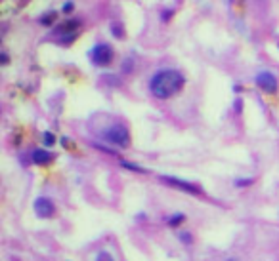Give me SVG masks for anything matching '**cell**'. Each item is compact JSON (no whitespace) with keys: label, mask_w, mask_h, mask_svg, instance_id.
<instances>
[{"label":"cell","mask_w":279,"mask_h":261,"mask_svg":"<svg viewBox=\"0 0 279 261\" xmlns=\"http://www.w3.org/2000/svg\"><path fill=\"white\" fill-rule=\"evenodd\" d=\"M111 31H113V35H115L117 38H122V37H124V29H120L119 23H113V25H111Z\"/></svg>","instance_id":"obj_13"},{"label":"cell","mask_w":279,"mask_h":261,"mask_svg":"<svg viewBox=\"0 0 279 261\" xmlns=\"http://www.w3.org/2000/svg\"><path fill=\"white\" fill-rule=\"evenodd\" d=\"M113 57H115V52H113V46H111V44L100 42L90 50V61H92L96 67L111 65Z\"/></svg>","instance_id":"obj_3"},{"label":"cell","mask_w":279,"mask_h":261,"mask_svg":"<svg viewBox=\"0 0 279 261\" xmlns=\"http://www.w3.org/2000/svg\"><path fill=\"white\" fill-rule=\"evenodd\" d=\"M180 240H182V242H186L187 246H189V244H191V242H193V237H191V235H189V233H187V231H184V233H182V235H180Z\"/></svg>","instance_id":"obj_16"},{"label":"cell","mask_w":279,"mask_h":261,"mask_svg":"<svg viewBox=\"0 0 279 261\" xmlns=\"http://www.w3.org/2000/svg\"><path fill=\"white\" fill-rule=\"evenodd\" d=\"M80 27V19H67V21H63L60 27H56L54 31H52V35L54 37H58L60 38V44H71L79 35H77V29Z\"/></svg>","instance_id":"obj_4"},{"label":"cell","mask_w":279,"mask_h":261,"mask_svg":"<svg viewBox=\"0 0 279 261\" xmlns=\"http://www.w3.org/2000/svg\"><path fill=\"white\" fill-rule=\"evenodd\" d=\"M161 181L178 189V191H184V193H189V195H201V187L191 183V181H186V179H180V177H172V175H161Z\"/></svg>","instance_id":"obj_5"},{"label":"cell","mask_w":279,"mask_h":261,"mask_svg":"<svg viewBox=\"0 0 279 261\" xmlns=\"http://www.w3.org/2000/svg\"><path fill=\"white\" fill-rule=\"evenodd\" d=\"M63 10H65V12H71V10H73V4H71V2H67V6H65Z\"/></svg>","instance_id":"obj_19"},{"label":"cell","mask_w":279,"mask_h":261,"mask_svg":"<svg viewBox=\"0 0 279 261\" xmlns=\"http://www.w3.org/2000/svg\"><path fill=\"white\" fill-rule=\"evenodd\" d=\"M42 143H44L46 147H52V145L56 143V137H54L52 131H44V133H42Z\"/></svg>","instance_id":"obj_10"},{"label":"cell","mask_w":279,"mask_h":261,"mask_svg":"<svg viewBox=\"0 0 279 261\" xmlns=\"http://www.w3.org/2000/svg\"><path fill=\"white\" fill-rule=\"evenodd\" d=\"M186 86V76L176 69H161L149 80V92L157 99H170Z\"/></svg>","instance_id":"obj_1"},{"label":"cell","mask_w":279,"mask_h":261,"mask_svg":"<svg viewBox=\"0 0 279 261\" xmlns=\"http://www.w3.org/2000/svg\"><path fill=\"white\" fill-rule=\"evenodd\" d=\"M101 137H103L107 143H111V145H115V147H120V149H126V147L130 145V130H128L124 124H120V122L111 124L107 130L101 133Z\"/></svg>","instance_id":"obj_2"},{"label":"cell","mask_w":279,"mask_h":261,"mask_svg":"<svg viewBox=\"0 0 279 261\" xmlns=\"http://www.w3.org/2000/svg\"><path fill=\"white\" fill-rule=\"evenodd\" d=\"M226 261H237V260H235V258H228Z\"/></svg>","instance_id":"obj_20"},{"label":"cell","mask_w":279,"mask_h":261,"mask_svg":"<svg viewBox=\"0 0 279 261\" xmlns=\"http://www.w3.org/2000/svg\"><path fill=\"white\" fill-rule=\"evenodd\" d=\"M184 221H186V216H184V214H180V212H178V214H172L170 218L166 219L168 227H172V229H178V227H180Z\"/></svg>","instance_id":"obj_9"},{"label":"cell","mask_w":279,"mask_h":261,"mask_svg":"<svg viewBox=\"0 0 279 261\" xmlns=\"http://www.w3.org/2000/svg\"><path fill=\"white\" fill-rule=\"evenodd\" d=\"M96 261H115V258L109 254V252H105V250H101L98 256H96Z\"/></svg>","instance_id":"obj_12"},{"label":"cell","mask_w":279,"mask_h":261,"mask_svg":"<svg viewBox=\"0 0 279 261\" xmlns=\"http://www.w3.org/2000/svg\"><path fill=\"white\" fill-rule=\"evenodd\" d=\"M31 160L37 164V166H46L54 160V154L46 149H35L33 154H31Z\"/></svg>","instance_id":"obj_8"},{"label":"cell","mask_w":279,"mask_h":261,"mask_svg":"<svg viewBox=\"0 0 279 261\" xmlns=\"http://www.w3.org/2000/svg\"><path fill=\"white\" fill-rule=\"evenodd\" d=\"M33 208H35V214L42 219L52 218V216L56 214V206H54V202H52L50 198H46V196H39V198L35 200Z\"/></svg>","instance_id":"obj_7"},{"label":"cell","mask_w":279,"mask_h":261,"mask_svg":"<svg viewBox=\"0 0 279 261\" xmlns=\"http://www.w3.org/2000/svg\"><path fill=\"white\" fill-rule=\"evenodd\" d=\"M253 183H255V179H237L235 181L237 187H247V185H253Z\"/></svg>","instance_id":"obj_15"},{"label":"cell","mask_w":279,"mask_h":261,"mask_svg":"<svg viewBox=\"0 0 279 261\" xmlns=\"http://www.w3.org/2000/svg\"><path fill=\"white\" fill-rule=\"evenodd\" d=\"M56 18H58V14H56V12H48L46 16H42V18H40V25H52Z\"/></svg>","instance_id":"obj_11"},{"label":"cell","mask_w":279,"mask_h":261,"mask_svg":"<svg viewBox=\"0 0 279 261\" xmlns=\"http://www.w3.org/2000/svg\"><path fill=\"white\" fill-rule=\"evenodd\" d=\"M241 105H243L241 99H237V101H235V111H237V112H241Z\"/></svg>","instance_id":"obj_17"},{"label":"cell","mask_w":279,"mask_h":261,"mask_svg":"<svg viewBox=\"0 0 279 261\" xmlns=\"http://www.w3.org/2000/svg\"><path fill=\"white\" fill-rule=\"evenodd\" d=\"M255 82L256 86L260 88L262 92H266V93H276L279 90L278 76L274 73H270V71H260L255 76Z\"/></svg>","instance_id":"obj_6"},{"label":"cell","mask_w":279,"mask_h":261,"mask_svg":"<svg viewBox=\"0 0 279 261\" xmlns=\"http://www.w3.org/2000/svg\"><path fill=\"white\" fill-rule=\"evenodd\" d=\"M0 59H2V63H4V65L8 63V56H6V54H2V57H0Z\"/></svg>","instance_id":"obj_18"},{"label":"cell","mask_w":279,"mask_h":261,"mask_svg":"<svg viewBox=\"0 0 279 261\" xmlns=\"http://www.w3.org/2000/svg\"><path fill=\"white\" fill-rule=\"evenodd\" d=\"M122 166H124V168H128V170H134V172H141V174L145 172L143 168H140V166H136V164H130V162H124V160H122Z\"/></svg>","instance_id":"obj_14"}]
</instances>
